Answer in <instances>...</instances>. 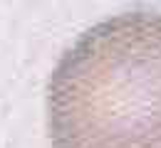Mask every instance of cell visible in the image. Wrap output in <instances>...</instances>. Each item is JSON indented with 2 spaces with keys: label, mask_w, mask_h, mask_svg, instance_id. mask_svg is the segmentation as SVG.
Returning a JSON list of instances; mask_svg holds the SVG:
<instances>
[{
  "label": "cell",
  "mask_w": 161,
  "mask_h": 148,
  "mask_svg": "<svg viewBox=\"0 0 161 148\" xmlns=\"http://www.w3.org/2000/svg\"><path fill=\"white\" fill-rule=\"evenodd\" d=\"M52 148H161V13L92 25L47 82Z\"/></svg>",
  "instance_id": "cell-1"
}]
</instances>
